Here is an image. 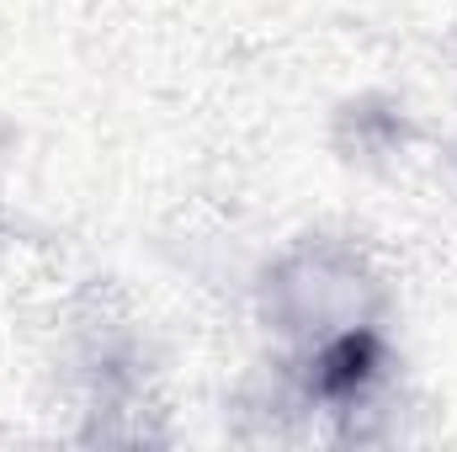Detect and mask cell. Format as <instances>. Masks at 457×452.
I'll return each instance as SVG.
<instances>
[{
  "label": "cell",
  "mask_w": 457,
  "mask_h": 452,
  "mask_svg": "<svg viewBox=\"0 0 457 452\" xmlns=\"http://www.w3.org/2000/svg\"><path fill=\"white\" fill-rule=\"evenodd\" d=\"M372 362H378V340L372 336H341L325 351V367H320V389L325 394H351L372 378Z\"/></svg>",
  "instance_id": "cell-1"
}]
</instances>
